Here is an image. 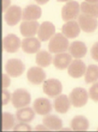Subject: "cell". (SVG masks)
I'll list each match as a JSON object with an SVG mask.
<instances>
[{
  "mask_svg": "<svg viewBox=\"0 0 98 132\" xmlns=\"http://www.w3.org/2000/svg\"><path fill=\"white\" fill-rule=\"evenodd\" d=\"M69 48V41L62 33H55L48 43V51L52 53L64 52Z\"/></svg>",
  "mask_w": 98,
  "mask_h": 132,
  "instance_id": "6da1fadb",
  "label": "cell"
},
{
  "mask_svg": "<svg viewBox=\"0 0 98 132\" xmlns=\"http://www.w3.org/2000/svg\"><path fill=\"white\" fill-rule=\"evenodd\" d=\"M11 101L15 108L27 106L30 103V94L25 89H17L13 92Z\"/></svg>",
  "mask_w": 98,
  "mask_h": 132,
  "instance_id": "7a4b0ae2",
  "label": "cell"
},
{
  "mask_svg": "<svg viewBox=\"0 0 98 132\" xmlns=\"http://www.w3.org/2000/svg\"><path fill=\"white\" fill-rule=\"evenodd\" d=\"M71 104L75 107H82L87 104L88 99V94L84 88L77 87L74 88L70 93Z\"/></svg>",
  "mask_w": 98,
  "mask_h": 132,
  "instance_id": "3957f363",
  "label": "cell"
},
{
  "mask_svg": "<svg viewBox=\"0 0 98 132\" xmlns=\"http://www.w3.org/2000/svg\"><path fill=\"white\" fill-rule=\"evenodd\" d=\"M80 5L76 1H68L62 8V18L64 21H70L76 19L79 14Z\"/></svg>",
  "mask_w": 98,
  "mask_h": 132,
  "instance_id": "277c9868",
  "label": "cell"
},
{
  "mask_svg": "<svg viewBox=\"0 0 98 132\" xmlns=\"http://www.w3.org/2000/svg\"><path fill=\"white\" fill-rule=\"evenodd\" d=\"M43 91L46 95L50 97H54L61 94L62 91V85L57 79H47L44 81L43 84Z\"/></svg>",
  "mask_w": 98,
  "mask_h": 132,
  "instance_id": "5b68a950",
  "label": "cell"
},
{
  "mask_svg": "<svg viewBox=\"0 0 98 132\" xmlns=\"http://www.w3.org/2000/svg\"><path fill=\"white\" fill-rule=\"evenodd\" d=\"M24 69H25V66L23 62L19 59H10L5 64V71L12 77L22 76Z\"/></svg>",
  "mask_w": 98,
  "mask_h": 132,
  "instance_id": "8992f818",
  "label": "cell"
},
{
  "mask_svg": "<svg viewBox=\"0 0 98 132\" xmlns=\"http://www.w3.org/2000/svg\"><path fill=\"white\" fill-rule=\"evenodd\" d=\"M78 23H79L80 29L86 33H92L96 29L98 26V21L96 18L91 17L87 14H80L79 15V19H78Z\"/></svg>",
  "mask_w": 98,
  "mask_h": 132,
  "instance_id": "52a82bcc",
  "label": "cell"
},
{
  "mask_svg": "<svg viewBox=\"0 0 98 132\" xmlns=\"http://www.w3.org/2000/svg\"><path fill=\"white\" fill-rule=\"evenodd\" d=\"M22 17V11L18 5H11L5 13V21L8 26H14Z\"/></svg>",
  "mask_w": 98,
  "mask_h": 132,
  "instance_id": "ba28073f",
  "label": "cell"
},
{
  "mask_svg": "<svg viewBox=\"0 0 98 132\" xmlns=\"http://www.w3.org/2000/svg\"><path fill=\"white\" fill-rule=\"evenodd\" d=\"M20 46H22V41L14 34H8L3 38V47L6 52H16L19 50Z\"/></svg>",
  "mask_w": 98,
  "mask_h": 132,
  "instance_id": "9c48e42d",
  "label": "cell"
},
{
  "mask_svg": "<svg viewBox=\"0 0 98 132\" xmlns=\"http://www.w3.org/2000/svg\"><path fill=\"white\" fill-rule=\"evenodd\" d=\"M27 79L34 85H39L46 79V73L41 67H32L27 71Z\"/></svg>",
  "mask_w": 98,
  "mask_h": 132,
  "instance_id": "30bf717a",
  "label": "cell"
},
{
  "mask_svg": "<svg viewBox=\"0 0 98 132\" xmlns=\"http://www.w3.org/2000/svg\"><path fill=\"white\" fill-rule=\"evenodd\" d=\"M38 37L40 41L46 42L50 39L55 34V28L54 25L50 21H45L41 25H39L38 30Z\"/></svg>",
  "mask_w": 98,
  "mask_h": 132,
  "instance_id": "8fae6325",
  "label": "cell"
},
{
  "mask_svg": "<svg viewBox=\"0 0 98 132\" xmlns=\"http://www.w3.org/2000/svg\"><path fill=\"white\" fill-rule=\"evenodd\" d=\"M86 65L82 60L75 59L68 67V75L72 78H79L83 76L86 72Z\"/></svg>",
  "mask_w": 98,
  "mask_h": 132,
  "instance_id": "7c38bea8",
  "label": "cell"
},
{
  "mask_svg": "<svg viewBox=\"0 0 98 132\" xmlns=\"http://www.w3.org/2000/svg\"><path fill=\"white\" fill-rule=\"evenodd\" d=\"M42 15V10L37 5H29L22 10L23 21H37Z\"/></svg>",
  "mask_w": 98,
  "mask_h": 132,
  "instance_id": "4fadbf2b",
  "label": "cell"
},
{
  "mask_svg": "<svg viewBox=\"0 0 98 132\" xmlns=\"http://www.w3.org/2000/svg\"><path fill=\"white\" fill-rule=\"evenodd\" d=\"M39 24L36 21H23L20 25V32L22 36L30 37L38 33Z\"/></svg>",
  "mask_w": 98,
  "mask_h": 132,
  "instance_id": "5bb4252c",
  "label": "cell"
},
{
  "mask_svg": "<svg viewBox=\"0 0 98 132\" xmlns=\"http://www.w3.org/2000/svg\"><path fill=\"white\" fill-rule=\"evenodd\" d=\"M41 44L39 42V39L33 36L30 37H25L22 41V49L24 52L29 54H32L38 52L40 49Z\"/></svg>",
  "mask_w": 98,
  "mask_h": 132,
  "instance_id": "9a60e30c",
  "label": "cell"
},
{
  "mask_svg": "<svg viewBox=\"0 0 98 132\" xmlns=\"http://www.w3.org/2000/svg\"><path fill=\"white\" fill-rule=\"evenodd\" d=\"M33 109L39 115H46L52 110L50 101L46 97H38L33 102Z\"/></svg>",
  "mask_w": 98,
  "mask_h": 132,
  "instance_id": "2e32d148",
  "label": "cell"
},
{
  "mask_svg": "<svg viewBox=\"0 0 98 132\" xmlns=\"http://www.w3.org/2000/svg\"><path fill=\"white\" fill-rule=\"evenodd\" d=\"M80 32V27L76 21H66L62 27V33L66 36L67 38H75L79 36Z\"/></svg>",
  "mask_w": 98,
  "mask_h": 132,
  "instance_id": "e0dca14e",
  "label": "cell"
},
{
  "mask_svg": "<svg viewBox=\"0 0 98 132\" xmlns=\"http://www.w3.org/2000/svg\"><path fill=\"white\" fill-rule=\"evenodd\" d=\"M71 55L70 53L66 52H60L56 53L55 56L53 59V64L55 67L57 69L63 70L65 68H68L69 65L71 64Z\"/></svg>",
  "mask_w": 98,
  "mask_h": 132,
  "instance_id": "ac0fdd59",
  "label": "cell"
},
{
  "mask_svg": "<svg viewBox=\"0 0 98 132\" xmlns=\"http://www.w3.org/2000/svg\"><path fill=\"white\" fill-rule=\"evenodd\" d=\"M69 53L75 59L83 58L87 54V46L81 41H74L69 45Z\"/></svg>",
  "mask_w": 98,
  "mask_h": 132,
  "instance_id": "d6986e66",
  "label": "cell"
},
{
  "mask_svg": "<svg viewBox=\"0 0 98 132\" xmlns=\"http://www.w3.org/2000/svg\"><path fill=\"white\" fill-rule=\"evenodd\" d=\"M71 101L66 95H58L54 100V107L59 113H66L70 109Z\"/></svg>",
  "mask_w": 98,
  "mask_h": 132,
  "instance_id": "ffe728a7",
  "label": "cell"
},
{
  "mask_svg": "<svg viewBox=\"0 0 98 132\" xmlns=\"http://www.w3.org/2000/svg\"><path fill=\"white\" fill-rule=\"evenodd\" d=\"M43 124L47 127L49 130H61L62 128V121L59 117L53 114H46L43 118Z\"/></svg>",
  "mask_w": 98,
  "mask_h": 132,
  "instance_id": "44dd1931",
  "label": "cell"
},
{
  "mask_svg": "<svg viewBox=\"0 0 98 132\" xmlns=\"http://www.w3.org/2000/svg\"><path fill=\"white\" fill-rule=\"evenodd\" d=\"M35 113L36 112L34 111L33 108L24 106L22 108H18V110L15 113V115L18 121H22V122H30L35 117Z\"/></svg>",
  "mask_w": 98,
  "mask_h": 132,
  "instance_id": "7402d4cb",
  "label": "cell"
},
{
  "mask_svg": "<svg viewBox=\"0 0 98 132\" xmlns=\"http://www.w3.org/2000/svg\"><path fill=\"white\" fill-rule=\"evenodd\" d=\"M89 127V122L87 119L83 115H77L71 121V128L75 131L87 130Z\"/></svg>",
  "mask_w": 98,
  "mask_h": 132,
  "instance_id": "603a6c76",
  "label": "cell"
},
{
  "mask_svg": "<svg viewBox=\"0 0 98 132\" xmlns=\"http://www.w3.org/2000/svg\"><path fill=\"white\" fill-rule=\"evenodd\" d=\"M80 11L82 13L94 18H98V3L82 2L80 4Z\"/></svg>",
  "mask_w": 98,
  "mask_h": 132,
  "instance_id": "cb8c5ba5",
  "label": "cell"
},
{
  "mask_svg": "<svg viewBox=\"0 0 98 132\" xmlns=\"http://www.w3.org/2000/svg\"><path fill=\"white\" fill-rule=\"evenodd\" d=\"M52 62V56L48 52L44 50L38 51L36 55V63L38 67L41 68H46Z\"/></svg>",
  "mask_w": 98,
  "mask_h": 132,
  "instance_id": "d4e9b609",
  "label": "cell"
},
{
  "mask_svg": "<svg viewBox=\"0 0 98 132\" xmlns=\"http://www.w3.org/2000/svg\"><path fill=\"white\" fill-rule=\"evenodd\" d=\"M85 81L87 84H92L98 81V67L96 65H89L85 72Z\"/></svg>",
  "mask_w": 98,
  "mask_h": 132,
  "instance_id": "484cf974",
  "label": "cell"
},
{
  "mask_svg": "<svg viewBox=\"0 0 98 132\" xmlns=\"http://www.w3.org/2000/svg\"><path fill=\"white\" fill-rule=\"evenodd\" d=\"M14 118L13 114L8 112L2 113V129L3 130H10L13 128Z\"/></svg>",
  "mask_w": 98,
  "mask_h": 132,
  "instance_id": "4316f807",
  "label": "cell"
},
{
  "mask_svg": "<svg viewBox=\"0 0 98 132\" xmlns=\"http://www.w3.org/2000/svg\"><path fill=\"white\" fill-rule=\"evenodd\" d=\"M89 97L94 102H98V82H95L89 88Z\"/></svg>",
  "mask_w": 98,
  "mask_h": 132,
  "instance_id": "83f0119b",
  "label": "cell"
},
{
  "mask_svg": "<svg viewBox=\"0 0 98 132\" xmlns=\"http://www.w3.org/2000/svg\"><path fill=\"white\" fill-rule=\"evenodd\" d=\"M13 131H30L31 130V127L30 125L27 124V122H22L21 121L20 123H18L17 125H15V127L13 129Z\"/></svg>",
  "mask_w": 98,
  "mask_h": 132,
  "instance_id": "f1b7e54d",
  "label": "cell"
},
{
  "mask_svg": "<svg viewBox=\"0 0 98 132\" xmlns=\"http://www.w3.org/2000/svg\"><path fill=\"white\" fill-rule=\"evenodd\" d=\"M12 98L11 97V94L10 92L8 91L6 89H3L2 90V102H1V105H5L8 104L9 100Z\"/></svg>",
  "mask_w": 98,
  "mask_h": 132,
  "instance_id": "f546056e",
  "label": "cell"
},
{
  "mask_svg": "<svg viewBox=\"0 0 98 132\" xmlns=\"http://www.w3.org/2000/svg\"><path fill=\"white\" fill-rule=\"evenodd\" d=\"M90 54H91L92 59H93L94 60L98 61V42L95 43V44H93V46L91 47Z\"/></svg>",
  "mask_w": 98,
  "mask_h": 132,
  "instance_id": "4dcf8cb0",
  "label": "cell"
},
{
  "mask_svg": "<svg viewBox=\"0 0 98 132\" xmlns=\"http://www.w3.org/2000/svg\"><path fill=\"white\" fill-rule=\"evenodd\" d=\"M10 78H9V75L7 74H2V88L3 89H6L8 86L10 85Z\"/></svg>",
  "mask_w": 98,
  "mask_h": 132,
  "instance_id": "1f68e13d",
  "label": "cell"
},
{
  "mask_svg": "<svg viewBox=\"0 0 98 132\" xmlns=\"http://www.w3.org/2000/svg\"><path fill=\"white\" fill-rule=\"evenodd\" d=\"M10 0H2V13H5V11L10 7Z\"/></svg>",
  "mask_w": 98,
  "mask_h": 132,
  "instance_id": "d6a6232c",
  "label": "cell"
},
{
  "mask_svg": "<svg viewBox=\"0 0 98 132\" xmlns=\"http://www.w3.org/2000/svg\"><path fill=\"white\" fill-rule=\"evenodd\" d=\"M36 131H39V130H49V129L47 127H46L45 125H37L35 128Z\"/></svg>",
  "mask_w": 98,
  "mask_h": 132,
  "instance_id": "836d02e7",
  "label": "cell"
},
{
  "mask_svg": "<svg viewBox=\"0 0 98 132\" xmlns=\"http://www.w3.org/2000/svg\"><path fill=\"white\" fill-rule=\"evenodd\" d=\"M37 3L38 4V5H45V4H46L49 0H35Z\"/></svg>",
  "mask_w": 98,
  "mask_h": 132,
  "instance_id": "e575fe53",
  "label": "cell"
},
{
  "mask_svg": "<svg viewBox=\"0 0 98 132\" xmlns=\"http://www.w3.org/2000/svg\"><path fill=\"white\" fill-rule=\"evenodd\" d=\"M86 2H88V3H98V0H86Z\"/></svg>",
  "mask_w": 98,
  "mask_h": 132,
  "instance_id": "d590c367",
  "label": "cell"
},
{
  "mask_svg": "<svg viewBox=\"0 0 98 132\" xmlns=\"http://www.w3.org/2000/svg\"><path fill=\"white\" fill-rule=\"evenodd\" d=\"M58 2H68V1H71V0H57Z\"/></svg>",
  "mask_w": 98,
  "mask_h": 132,
  "instance_id": "8d00e7d4",
  "label": "cell"
},
{
  "mask_svg": "<svg viewBox=\"0 0 98 132\" xmlns=\"http://www.w3.org/2000/svg\"><path fill=\"white\" fill-rule=\"evenodd\" d=\"M97 131H98V128H97Z\"/></svg>",
  "mask_w": 98,
  "mask_h": 132,
  "instance_id": "74e56055",
  "label": "cell"
}]
</instances>
